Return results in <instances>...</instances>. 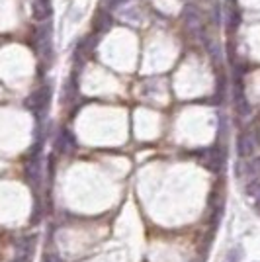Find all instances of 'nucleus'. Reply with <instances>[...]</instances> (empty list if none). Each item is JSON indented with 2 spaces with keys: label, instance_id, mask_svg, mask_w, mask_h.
Listing matches in <instances>:
<instances>
[{
  "label": "nucleus",
  "instance_id": "7ed1b4c3",
  "mask_svg": "<svg viewBox=\"0 0 260 262\" xmlns=\"http://www.w3.org/2000/svg\"><path fill=\"white\" fill-rule=\"evenodd\" d=\"M194 262H200V260H194Z\"/></svg>",
  "mask_w": 260,
  "mask_h": 262
},
{
  "label": "nucleus",
  "instance_id": "f257e3e1",
  "mask_svg": "<svg viewBox=\"0 0 260 262\" xmlns=\"http://www.w3.org/2000/svg\"><path fill=\"white\" fill-rule=\"evenodd\" d=\"M239 256H241V251H239V249H235V251H233V252H231V254L227 256V262H239V260H237Z\"/></svg>",
  "mask_w": 260,
  "mask_h": 262
},
{
  "label": "nucleus",
  "instance_id": "f03ea898",
  "mask_svg": "<svg viewBox=\"0 0 260 262\" xmlns=\"http://www.w3.org/2000/svg\"><path fill=\"white\" fill-rule=\"evenodd\" d=\"M44 262H63V260H61L59 256H55V254H47Z\"/></svg>",
  "mask_w": 260,
  "mask_h": 262
}]
</instances>
